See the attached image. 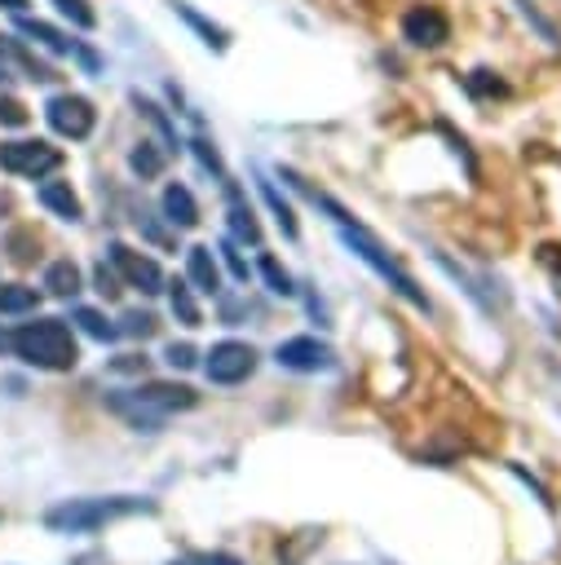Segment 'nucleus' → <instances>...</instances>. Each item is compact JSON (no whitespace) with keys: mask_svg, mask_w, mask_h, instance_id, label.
<instances>
[{"mask_svg":"<svg viewBox=\"0 0 561 565\" xmlns=\"http://www.w3.org/2000/svg\"><path fill=\"white\" fill-rule=\"evenodd\" d=\"M283 177H287V181H292V185H296V190H300V194H305L314 207H322V212L331 216V225H336L340 243H345V247H349V252H353L362 265H371V269H375V274H380V278H384V282H389V287H393V291H398L406 305L428 309V296L420 291V282H415V278H411V274H406V269L393 260V252H389V247H384V243H380V238H375V234H371L362 221H353V216H349V212H345V207H340L331 194L309 190V185H305L296 172H283Z\"/></svg>","mask_w":561,"mask_h":565,"instance_id":"f257e3e1","label":"nucleus"},{"mask_svg":"<svg viewBox=\"0 0 561 565\" xmlns=\"http://www.w3.org/2000/svg\"><path fill=\"white\" fill-rule=\"evenodd\" d=\"M40 203H44L53 216H62V221H80V216H84V207H80L71 181H44V185H40Z\"/></svg>","mask_w":561,"mask_h":565,"instance_id":"dca6fc26","label":"nucleus"},{"mask_svg":"<svg viewBox=\"0 0 561 565\" xmlns=\"http://www.w3.org/2000/svg\"><path fill=\"white\" fill-rule=\"evenodd\" d=\"M22 35H31L35 44H44L49 53H75V49H80L71 35H62L57 26H49V22H35V18H22Z\"/></svg>","mask_w":561,"mask_h":565,"instance_id":"6ab92c4d","label":"nucleus"},{"mask_svg":"<svg viewBox=\"0 0 561 565\" xmlns=\"http://www.w3.org/2000/svg\"><path fill=\"white\" fill-rule=\"evenodd\" d=\"M133 106H137V110H141V115H146V119H150V124H155V128L163 132V141H168V150H177V132H172V124H168V115H163V110H159V106H155L150 97H141V93H133Z\"/></svg>","mask_w":561,"mask_h":565,"instance_id":"393cba45","label":"nucleus"},{"mask_svg":"<svg viewBox=\"0 0 561 565\" xmlns=\"http://www.w3.org/2000/svg\"><path fill=\"white\" fill-rule=\"evenodd\" d=\"M225 190H230V238L234 243H261V225H256V212L243 203V194L234 190V181H225Z\"/></svg>","mask_w":561,"mask_h":565,"instance_id":"4468645a","label":"nucleus"},{"mask_svg":"<svg viewBox=\"0 0 561 565\" xmlns=\"http://www.w3.org/2000/svg\"><path fill=\"white\" fill-rule=\"evenodd\" d=\"M163 358H168V362H172V366H181V371H186V366H194V362H199V358H194V349H190V344H168V353H163Z\"/></svg>","mask_w":561,"mask_h":565,"instance_id":"72a5a7b5","label":"nucleus"},{"mask_svg":"<svg viewBox=\"0 0 561 565\" xmlns=\"http://www.w3.org/2000/svg\"><path fill=\"white\" fill-rule=\"evenodd\" d=\"M261 194H265V203H269V212L278 216V225H283V234H287V238H296V212H292V203H287V199H283V194L274 190V181H265V177H261Z\"/></svg>","mask_w":561,"mask_h":565,"instance_id":"4be33fe9","label":"nucleus"},{"mask_svg":"<svg viewBox=\"0 0 561 565\" xmlns=\"http://www.w3.org/2000/svg\"><path fill=\"white\" fill-rule=\"evenodd\" d=\"M71 318H75V322H80V327H84L93 340H115V335H119V327H110V322H106L97 309H88V305L71 309Z\"/></svg>","mask_w":561,"mask_h":565,"instance_id":"5701e85b","label":"nucleus"},{"mask_svg":"<svg viewBox=\"0 0 561 565\" xmlns=\"http://www.w3.org/2000/svg\"><path fill=\"white\" fill-rule=\"evenodd\" d=\"M517 4H521V13H526V22H534V26L543 31V40H548L552 49H561V31H557V26H552V22H548V18H543V13H539V9L530 4V0H517Z\"/></svg>","mask_w":561,"mask_h":565,"instance_id":"c756f323","label":"nucleus"},{"mask_svg":"<svg viewBox=\"0 0 561 565\" xmlns=\"http://www.w3.org/2000/svg\"><path fill=\"white\" fill-rule=\"evenodd\" d=\"M31 119V110L18 102V97H9V93H0V124L4 128H22Z\"/></svg>","mask_w":561,"mask_h":565,"instance_id":"cd10ccee","label":"nucleus"},{"mask_svg":"<svg viewBox=\"0 0 561 565\" xmlns=\"http://www.w3.org/2000/svg\"><path fill=\"white\" fill-rule=\"evenodd\" d=\"M168 154H172L168 146H159V141H146V137H141V141L128 150V168H133L141 181H155V177L168 168Z\"/></svg>","mask_w":561,"mask_h":565,"instance_id":"2eb2a0df","label":"nucleus"},{"mask_svg":"<svg viewBox=\"0 0 561 565\" xmlns=\"http://www.w3.org/2000/svg\"><path fill=\"white\" fill-rule=\"evenodd\" d=\"M203 371H208L212 384H243L256 371V349L243 344V340H221V344L208 349Z\"/></svg>","mask_w":561,"mask_h":565,"instance_id":"0eeeda50","label":"nucleus"},{"mask_svg":"<svg viewBox=\"0 0 561 565\" xmlns=\"http://www.w3.org/2000/svg\"><path fill=\"white\" fill-rule=\"evenodd\" d=\"M256 269H261V278L269 282V291H274V296H296V287H292V274H287V269H283L274 256H261V265H256Z\"/></svg>","mask_w":561,"mask_h":565,"instance_id":"b1692460","label":"nucleus"},{"mask_svg":"<svg viewBox=\"0 0 561 565\" xmlns=\"http://www.w3.org/2000/svg\"><path fill=\"white\" fill-rule=\"evenodd\" d=\"M199 402V393L190 384H168V380H155V384H137L133 393H119L110 397V411H119L133 428H146L155 433L163 424V415L172 411H190Z\"/></svg>","mask_w":561,"mask_h":565,"instance_id":"20e7f679","label":"nucleus"},{"mask_svg":"<svg viewBox=\"0 0 561 565\" xmlns=\"http://www.w3.org/2000/svg\"><path fill=\"white\" fill-rule=\"evenodd\" d=\"M172 13H177L181 22H190V26H194V31L203 35V44H208V49H216V53H221V49L230 44V35H225V26H216L212 18H203V13L194 9V4H186V0H172Z\"/></svg>","mask_w":561,"mask_h":565,"instance_id":"f3484780","label":"nucleus"},{"mask_svg":"<svg viewBox=\"0 0 561 565\" xmlns=\"http://www.w3.org/2000/svg\"><path fill=\"white\" fill-rule=\"evenodd\" d=\"M186 278H190V287L203 291V296H216V291H221V265H216L212 247L194 243V247L186 252Z\"/></svg>","mask_w":561,"mask_h":565,"instance_id":"f8f14e48","label":"nucleus"},{"mask_svg":"<svg viewBox=\"0 0 561 565\" xmlns=\"http://www.w3.org/2000/svg\"><path fill=\"white\" fill-rule=\"evenodd\" d=\"M9 349H13L27 366H40V371H71V366L80 362L75 331H71L62 318L22 322V327L9 335Z\"/></svg>","mask_w":561,"mask_h":565,"instance_id":"f03ea898","label":"nucleus"},{"mask_svg":"<svg viewBox=\"0 0 561 565\" xmlns=\"http://www.w3.org/2000/svg\"><path fill=\"white\" fill-rule=\"evenodd\" d=\"M62 168V150L31 137V141H0V172L22 177V181H44L49 172Z\"/></svg>","mask_w":561,"mask_h":565,"instance_id":"39448f33","label":"nucleus"},{"mask_svg":"<svg viewBox=\"0 0 561 565\" xmlns=\"http://www.w3.org/2000/svg\"><path fill=\"white\" fill-rule=\"evenodd\" d=\"M274 362H278L283 371L314 375V371H327V366L336 362V353H331V344H322L318 335H292V340H283V344L274 349Z\"/></svg>","mask_w":561,"mask_h":565,"instance_id":"1a4fd4ad","label":"nucleus"},{"mask_svg":"<svg viewBox=\"0 0 561 565\" xmlns=\"http://www.w3.org/2000/svg\"><path fill=\"white\" fill-rule=\"evenodd\" d=\"M44 119H49L53 132H62V137H71V141H84V137L93 132V124H97V110H93V102L80 97V93H57V97L44 102Z\"/></svg>","mask_w":561,"mask_h":565,"instance_id":"423d86ee","label":"nucleus"},{"mask_svg":"<svg viewBox=\"0 0 561 565\" xmlns=\"http://www.w3.org/2000/svg\"><path fill=\"white\" fill-rule=\"evenodd\" d=\"M0 9H9V13H22V9H27V0H0Z\"/></svg>","mask_w":561,"mask_h":565,"instance_id":"f704fd0d","label":"nucleus"},{"mask_svg":"<svg viewBox=\"0 0 561 565\" xmlns=\"http://www.w3.org/2000/svg\"><path fill=\"white\" fill-rule=\"evenodd\" d=\"M97 291H102V296H119V274H115V265H110V269L97 265Z\"/></svg>","mask_w":561,"mask_h":565,"instance_id":"473e14b6","label":"nucleus"},{"mask_svg":"<svg viewBox=\"0 0 561 565\" xmlns=\"http://www.w3.org/2000/svg\"><path fill=\"white\" fill-rule=\"evenodd\" d=\"M402 35L415 49H442L451 40V18L437 4H415L402 13Z\"/></svg>","mask_w":561,"mask_h":565,"instance_id":"9d476101","label":"nucleus"},{"mask_svg":"<svg viewBox=\"0 0 561 565\" xmlns=\"http://www.w3.org/2000/svg\"><path fill=\"white\" fill-rule=\"evenodd\" d=\"M0 62L9 66V75H27V79H40V84L57 79V71L49 62H40L18 35H0Z\"/></svg>","mask_w":561,"mask_h":565,"instance_id":"9b49d317","label":"nucleus"},{"mask_svg":"<svg viewBox=\"0 0 561 565\" xmlns=\"http://www.w3.org/2000/svg\"><path fill=\"white\" fill-rule=\"evenodd\" d=\"M190 146H194V154H199V163H203V168H208V172H216V181H221V185H225V181H230V177H225V163H221V154H216V150H212V141H208V137H194V141H190Z\"/></svg>","mask_w":561,"mask_h":565,"instance_id":"bb28decb","label":"nucleus"},{"mask_svg":"<svg viewBox=\"0 0 561 565\" xmlns=\"http://www.w3.org/2000/svg\"><path fill=\"white\" fill-rule=\"evenodd\" d=\"M80 287H84V274H80V265H75V260H53V265L44 269V291H49V296L71 300Z\"/></svg>","mask_w":561,"mask_h":565,"instance_id":"a211bd4d","label":"nucleus"},{"mask_svg":"<svg viewBox=\"0 0 561 565\" xmlns=\"http://www.w3.org/2000/svg\"><path fill=\"white\" fill-rule=\"evenodd\" d=\"M53 4H57V13H62V18H71L80 31H93V26H97V13H93V4H88V0H53Z\"/></svg>","mask_w":561,"mask_h":565,"instance_id":"a878e982","label":"nucleus"},{"mask_svg":"<svg viewBox=\"0 0 561 565\" xmlns=\"http://www.w3.org/2000/svg\"><path fill=\"white\" fill-rule=\"evenodd\" d=\"M221 256H225V265H230V274H234L239 282H247V260L239 256V247H234V238H225V243H221Z\"/></svg>","mask_w":561,"mask_h":565,"instance_id":"7c9ffc66","label":"nucleus"},{"mask_svg":"<svg viewBox=\"0 0 561 565\" xmlns=\"http://www.w3.org/2000/svg\"><path fill=\"white\" fill-rule=\"evenodd\" d=\"M163 216L177 225V230H190V225H199V203H194V194L181 185V181H172V185H163Z\"/></svg>","mask_w":561,"mask_h":565,"instance_id":"ddd939ff","label":"nucleus"},{"mask_svg":"<svg viewBox=\"0 0 561 565\" xmlns=\"http://www.w3.org/2000/svg\"><path fill=\"white\" fill-rule=\"evenodd\" d=\"M35 305H40V291L35 287H22V282L0 287V313H31Z\"/></svg>","mask_w":561,"mask_h":565,"instance_id":"412c9836","label":"nucleus"},{"mask_svg":"<svg viewBox=\"0 0 561 565\" xmlns=\"http://www.w3.org/2000/svg\"><path fill=\"white\" fill-rule=\"evenodd\" d=\"M137 512H155L150 499H137V494H106V499H66L57 508L44 512V525L53 534H93L110 521H124V516H137Z\"/></svg>","mask_w":561,"mask_h":565,"instance_id":"7ed1b4c3","label":"nucleus"},{"mask_svg":"<svg viewBox=\"0 0 561 565\" xmlns=\"http://www.w3.org/2000/svg\"><path fill=\"white\" fill-rule=\"evenodd\" d=\"M106 252H110L115 274H119L128 287H137V291H146V296L163 291V269H159L150 256H141V252H137V247H128V243H110Z\"/></svg>","mask_w":561,"mask_h":565,"instance_id":"6e6552de","label":"nucleus"},{"mask_svg":"<svg viewBox=\"0 0 561 565\" xmlns=\"http://www.w3.org/2000/svg\"><path fill=\"white\" fill-rule=\"evenodd\" d=\"M168 305H172L177 322H186V327H199V322H203V313H199V300H194V287H190V282H172V287H168Z\"/></svg>","mask_w":561,"mask_h":565,"instance_id":"aec40b11","label":"nucleus"},{"mask_svg":"<svg viewBox=\"0 0 561 565\" xmlns=\"http://www.w3.org/2000/svg\"><path fill=\"white\" fill-rule=\"evenodd\" d=\"M168 565H243V561L230 552H190V556H172Z\"/></svg>","mask_w":561,"mask_h":565,"instance_id":"c85d7f7f","label":"nucleus"},{"mask_svg":"<svg viewBox=\"0 0 561 565\" xmlns=\"http://www.w3.org/2000/svg\"><path fill=\"white\" fill-rule=\"evenodd\" d=\"M119 331H124V335H150V331H155V318L133 309V313H124V327H119Z\"/></svg>","mask_w":561,"mask_h":565,"instance_id":"2f4dec72","label":"nucleus"}]
</instances>
